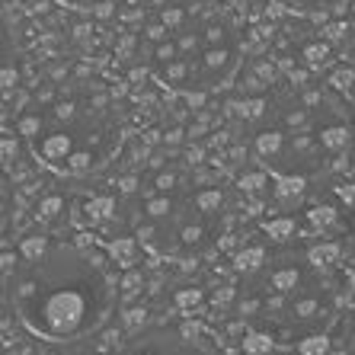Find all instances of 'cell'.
Listing matches in <instances>:
<instances>
[{"label":"cell","instance_id":"cell-1","mask_svg":"<svg viewBox=\"0 0 355 355\" xmlns=\"http://www.w3.org/2000/svg\"><path fill=\"white\" fill-rule=\"evenodd\" d=\"M83 320H87V295L74 285H67V288L61 285L58 291L45 295L29 314V323L49 339L71 336L83 327Z\"/></svg>","mask_w":355,"mask_h":355},{"label":"cell","instance_id":"cell-2","mask_svg":"<svg viewBox=\"0 0 355 355\" xmlns=\"http://www.w3.org/2000/svg\"><path fill=\"white\" fill-rule=\"evenodd\" d=\"M71 154H74V141H71V135L55 132V135H49V138L42 141V157L45 160H67Z\"/></svg>","mask_w":355,"mask_h":355},{"label":"cell","instance_id":"cell-3","mask_svg":"<svg viewBox=\"0 0 355 355\" xmlns=\"http://www.w3.org/2000/svg\"><path fill=\"white\" fill-rule=\"evenodd\" d=\"M304 196V180L301 176H279L275 180V198L279 202H295Z\"/></svg>","mask_w":355,"mask_h":355},{"label":"cell","instance_id":"cell-4","mask_svg":"<svg viewBox=\"0 0 355 355\" xmlns=\"http://www.w3.org/2000/svg\"><path fill=\"white\" fill-rule=\"evenodd\" d=\"M349 141H352V132H349L346 125H330V128L320 132V144L327 150H343Z\"/></svg>","mask_w":355,"mask_h":355},{"label":"cell","instance_id":"cell-5","mask_svg":"<svg viewBox=\"0 0 355 355\" xmlns=\"http://www.w3.org/2000/svg\"><path fill=\"white\" fill-rule=\"evenodd\" d=\"M109 253H112V259L119 266H132L135 253H138V243H135V237H116L109 243Z\"/></svg>","mask_w":355,"mask_h":355},{"label":"cell","instance_id":"cell-6","mask_svg":"<svg viewBox=\"0 0 355 355\" xmlns=\"http://www.w3.org/2000/svg\"><path fill=\"white\" fill-rule=\"evenodd\" d=\"M112 211H116V198H112V196H99V198H93L90 205H87V221H90V224H103L106 218H112Z\"/></svg>","mask_w":355,"mask_h":355},{"label":"cell","instance_id":"cell-7","mask_svg":"<svg viewBox=\"0 0 355 355\" xmlns=\"http://www.w3.org/2000/svg\"><path fill=\"white\" fill-rule=\"evenodd\" d=\"M263 259H266L263 247H247L234 257V266H237V272H257L259 266H263Z\"/></svg>","mask_w":355,"mask_h":355},{"label":"cell","instance_id":"cell-8","mask_svg":"<svg viewBox=\"0 0 355 355\" xmlns=\"http://www.w3.org/2000/svg\"><path fill=\"white\" fill-rule=\"evenodd\" d=\"M288 10H307V13H327V10L339 7L343 0H279Z\"/></svg>","mask_w":355,"mask_h":355},{"label":"cell","instance_id":"cell-9","mask_svg":"<svg viewBox=\"0 0 355 355\" xmlns=\"http://www.w3.org/2000/svg\"><path fill=\"white\" fill-rule=\"evenodd\" d=\"M282 150V132H259L257 135V154L259 157H275Z\"/></svg>","mask_w":355,"mask_h":355},{"label":"cell","instance_id":"cell-10","mask_svg":"<svg viewBox=\"0 0 355 355\" xmlns=\"http://www.w3.org/2000/svg\"><path fill=\"white\" fill-rule=\"evenodd\" d=\"M295 218H272V221H266V234L272 240H288L295 237Z\"/></svg>","mask_w":355,"mask_h":355},{"label":"cell","instance_id":"cell-11","mask_svg":"<svg viewBox=\"0 0 355 355\" xmlns=\"http://www.w3.org/2000/svg\"><path fill=\"white\" fill-rule=\"evenodd\" d=\"M339 259V243H320V247L311 250V263L317 266V269H323V266H333Z\"/></svg>","mask_w":355,"mask_h":355},{"label":"cell","instance_id":"cell-12","mask_svg":"<svg viewBox=\"0 0 355 355\" xmlns=\"http://www.w3.org/2000/svg\"><path fill=\"white\" fill-rule=\"evenodd\" d=\"M297 282H301V272H297V269H279V272L272 275V288L279 291V295H288Z\"/></svg>","mask_w":355,"mask_h":355},{"label":"cell","instance_id":"cell-13","mask_svg":"<svg viewBox=\"0 0 355 355\" xmlns=\"http://www.w3.org/2000/svg\"><path fill=\"white\" fill-rule=\"evenodd\" d=\"M272 349V339L266 336V333H250V336H243V352L247 355H266Z\"/></svg>","mask_w":355,"mask_h":355},{"label":"cell","instance_id":"cell-14","mask_svg":"<svg viewBox=\"0 0 355 355\" xmlns=\"http://www.w3.org/2000/svg\"><path fill=\"white\" fill-rule=\"evenodd\" d=\"M61 208H64V198L61 196H45L39 202V211H35V215H39V221H51V218H58Z\"/></svg>","mask_w":355,"mask_h":355},{"label":"cell","instance_id":"cell-15","mask_svg":"<svg viewBox=\"0 0 355 355\" xmlns=\"http://www.w3.org/2000/svg\"><path fill=\"white\" fill-rule=\"evenodd\" d=\"M19 250H23V257H26V259L39 263V259L45 257V250H49V240H45V237H26V240H23V247H19Z\"/></svg>","mask_w":355,"mask_h":355},{"label":"cell","instance_id":"cell-16","mask_svg":"<svg viewBox=\"0 0 355 355\" xmlns=\"http://www.w3.org/2000/svg\"><path fill=\"white\" fill-rule=\"evenodd\" d=\"M263 186H269V176H266L263 170H253V173L240 176V192H250V196H253V192H259Z\"/></svg>","mask_w":355,"mask_h":355},{"label":"cell","instance_id":"cell-17","mask_svg":"<svg viewBox=\"0 0 355 355\" xmlns=\"http://www.w3.org/2000/svg\"><path fill=\"white\" fill-rule=\"evenodd\" d=\"M221 202L224 198H221V192L218 189H205V192H198L196 196V208L198 211H205V215L208 211H215V208H221Z\"/></svg>","mask_w":355,"mask_h":355},{"label":"cell","instance_id":"cell-18","mask_svg":"<svg viewBox=\"0 0 355 355\" xmlns=\"http://www.w3.org/2000/svg\"><path fill=\"white\" fill-rule=\"evenodd\" d=\"M330 352V339L327 336H307L301 339V355H327Z\"/></svg>","mask_w":355,"mask_h":355},{"label":"cell","instance_id":"cell-19","mask_svg":"<svg viewBox=\"0 0 355 355\" xmlns=\"http://www.w3.org/2000/svg\"><path fill=\"white\" fill-rule=\"evenodd\" d=\"M141 288H144V275H141L138 269H132V272L122 279V295H125V297H135Z\"/></svg>","mask_w":355,"mask_h":355},{"label":"cell","instance_id":"cell-20","mask_svg":"<svg viewBox=\"0 0 355 355\" xmlns=\"http://www.w3.org/2000/svg\"><path fill=\"white\" fill-rule=\"evenodd\" d=\"M263 112H266V99L263 96L243 99V106H240V116H243V119H259Z\"/></svg>","mask_w":355,"mask_h":355},{"label":"cell","instance_id":"cell-21","mask_svg":"<svg viewBox=\"0 0 355 355\" xmlns=\"http://www.w3.org/2000/svg\"><path fill=\"white\" fill-rule=\"evenodd\" d=\"M307 218H311V224H317V227H327V224L336 221V211H333L330 205H317Z\"/></svg>","mask_w":355,"mask_h":355},{"label":"cell","instance_id":"cell-22","mask_svg":"<svg viewBox=\"0 0 355 355\" xmlns=\"http://www.w3.org/2000/svg\"><path fill=\"white\" fill-rule=\"evenodd\" d=\"M330 83L336 87V90H349V87L355 83V71H352V67H339V71H333Z\"/></svg>","mask_w":355,"mask_h":355},{"label":"cell","instance_id":"cell-23","mask_svg":"<svg viewBox=\"0 0 355 355\" xmlns=\"http://www.w3.org/2000/svg\"><path fill=\"white\" fill-rule=\"evenodd\" d=\"M202 304V291L198 288H186L176 295V307H182V311H189V307H198Z\"/></svg>","mask_w":355,"mask_h":355},{"label":"cell","instance_id":"cell-24","mask_svg":"<svg viewBox=\"0 0 355 355\" xmlns=\"http://www.w3.org/2000/svg\"><path fill=\"white\" fill-rule=\"evenodd\" d=\"M90 164H93V157L87 154V150H74V154L67 157V166H71L74 173H87V170H90Z\"/></svg>","mask_w":355,"mask_h":355},{"label":"cell","instance_id":"cell-25","mask_svg":"<svg viewBox=\"0 0 355 355\" xmlns=\"http://www.w3.org/2000/svg\"><path fill=\"white\" fill-rule=\"evenodd\" d=\"M61 3H71V7H80V10H96V13H106L112 7V0H61Z\"/></svg>","mask_w":355,"mask_h":355},{"label":"cell","instance_id":"cell-26","mask_svg":"<svg viewBox=\"0 0 355 355\" xmlns=\"http://www.w3.org/2000/svg\"><path fill=\"white\" fill-rule=\"evenodd\" d=\"M148 215L150 218H164V215H170V198H150L148 202Z\"/></svg>","mask_w":355,"mask_h":355},{"label":"cell","instance_id":"cell-27","mask_svg":"<svg viewBox=\"0 0 355 355\" xmlns=\"http://www.w3.org/2000/svg\"><path fill=\"white\" fill-rule=\"evenodd\" d=\"M39 128H42V119L39 116H26L23 122H19V135H26V138H33Z\"/></svg>","mask_w":355,"mask_h":355},{"label":"cell","instance_id":"cell-28","mask_svg":"<svg viewBox=\"0 0 355 355\" xmlns=\"http://www.w3.org/2000/svg\"><path fill=\"white\" fill-rule=\"evenodd\" d=\"M19 154V144L17 138H10V135H3V164H13Z\"/></svg>","mask_w":355,"mask_h":355},{"label":"cell","instance_id":"cell-29","mask_svg":"<svg viewBox=\"0 0 355 355\" xmlns=\"http://www.w3.org/2000/svg\"><path fill=\"white\" fill-rule=\"evenodd\" d=\"M317 307H320V304H317L314 297H307V301H297V304H295V314L297 317H314Z\"/></svg>","mask_w":355,"mask_h":355},{"label":"cell","instance_id":"cell-30","mask_svg":"<svg viewBox=\"0 0 355 355\" xmlns=\"http://www.w3.org/2000/svg\"><path fill=\"white\" fill-rule=\"evenodd\" d=\"M202 157H205V148H202V144H189V148H186V160H189L192 166L202 164Z\"/></svg>","mask_w":355,"mask_h":355},{"label":"cell","instance_id":"cell-31","mask_svg":"<svg viewBox=\"0 0 355 355\" xmlns=\"http://www.w3.org/2000/svg\"><path fill=\"white\" fill-rule=\"evenodd\" d=\"M55 116H58L61 122H71V119H74V103H58V106H55Z\"/></svg>","mask_w":355,"mask_h":355},{"label":"cell","instance_id":"cell-32","mask_svg":"<svg viewBox=\"0 0 355 355\" xmlns=\"http://www.w3.org/2000/svg\"><path fill=\"white\" fill-rule=\"evenodd\" d=\"M144 320H148V311H138V307L125 314V327H138V323H144Z\"/></svg>","mask_w":355,"mask_h":355},{"label":"cell","instance_id":"cell-33","mask_svg":"<svg viewBox=\"0 0 355 355\" xmlns=\"http://www.w3.org/2000/svg\"><path fill=\"white\" fill-rule=\"evenodd\" d=\"M339 198H343L346 205H355V182H346V186H339Z\"/></svg>","mask_w":355,"mask_h":355},{"label":"cell","instance_id":"cell-34","mask_svg":"<svg viewBox=\"0 0 355 355\" xmlns=\"http://www.w3.org/2000/svg\"><path fill=\"white\" fill-rule=\"evenodd\" d=\"M182 240H186V243H198V240H202V227H186V231H182Z\"/></svg>","mask_w":355,"mask_h":355},{"label":"cell","instance_id":"cell-35","mask_svg":"<svg viewBox=\"0 0 355 355\" xmlns=\"http://www.w3.org/2000/svg\"><path fill=\"white\" fill-rule=\"evenodd\" d=\"M17 80H19L17 71H10V67H3V90L10 93V87H17Z\"/></svg>","mask_w":355,"mask_h":355},{"label":"cell","instance_id":"cell-36","mask_svg":"<svg viewBox=\"0 0 355 355\" xmlns=\"http://www.w3.org/2000/svg\"><path fill=\"white\" fill-rule=\"evenodd\" d=\"M173 182H176L173 173H160L157 176V189H173Z\"/></svg>","mask_w":355,"mask_h":355},{"label":"cell","instance_id":"cell-37","mask_svg":"<svg viewBox=\"0 0 355 355\" xmlns=\"http://www.w3.org/2000/svg\"><path fill=\"white\" fill-rule=\"evenodd\" d=\"M119 189H122V192H135V189H138V180H135V176H125V180L119 182Z\"/></svg>","mask_w":355,"mask_h":355},{"label":"cell","instance_id":"cell-38","mask_svg":"<svg viewBox=\"0 0 355 355\" xmlns=\"http://www.w3.org/2000/svg\"><path fill=\"white\" fill-rule=\"evenodd\" d=\"M17 266V257L10 253V250H3V275H10V269Z\"/></svg>","mask_w":355,"mask_h":355},{"label":"cell","instance_id":"cell-39","mask_svg":"<svg viewBox=\"0 0 355 355\" xmlns=\"http://www.w3.org/2000/svg\"><path fill=\"white\" fill-rule=\"evenodd\" d=\"M231 297H234V291H231V288H221V291L215 295V304H227Z\"/></svg>","mask_w":355,"mask_h":355},{"label":"cell","instance_id":"cell-40","mask_svg":"<svg viewBox=\"0 0 355 355\" xmlns=\"http://www.w3.org/2000/svg\"><path fill=\"white\" fill-rule=\"evenodd\" d=\"M227 157H231L234 164H240V160L247 157V148H231V154H227Z\"/></svg>","mask_w":355,"mask_h":355},{"label":"cell","instance_id":"cell-41","mask_svg":"<svg viewBox=\"0 0 355 355\" xmlns=\"http://www.w3.org/2000/svg\"><path fill=\"white\" fill-rule=\"evenodd\" d=\"M182 141V132L180 128H173V132H166V144H180Z\"/></svg>","mask_w":355,"mask_h":355},{"label":"cell","instance_id":"cell-42","mask_svg":"<svg viewBox=\"0 0 355 355\" xmlns=\"http://www.w3.org/2000/svg\"><path fill=\"white\" fill-rule=\"evenodd\" d=\"M253 311H257V301H243V304H240V314H243V317L253 314Z\"/></svg>","mask_w":355,"mask_h":355},{"label":"cell","instance_id":"cell-43","mask_svg":"<svg viewBox=\"0 0 355 355\" xmlns=\"http://www.w3.org/2000/svg\"><path fill=\"white\" fill-rule=\"evenodd\" d=\"M138 237H141V240H150V237H154V227H150V224H144V227H138Z\"/></svg>","mask_w":355,"mask_h":355},{"label":"cell","instance_id":"cell-44","mask_svg":"<svg viewBox=\"0 0 355 355\" xmlns=\"http://www.w3.org/2000/svg\"><path fill=\"white\" fill-rule=\"evenodd\" d=\"M288 125H304V112H291V116H288Z\"/></svg>","mask_w":355,"mask_h":355},{"label":"cell","instance_id":"cell-45","mask_svg":"<svg viewBox=\"0 0 355 355\" xmlns=\"http://www.w3.org/2000/svg\"><path fill=\"white\" fill-rule=\"evenodd\" d=\"M198 333V323H186V327H182V336H196Z\"/></svg>","mask_w":355,"mask_h":355},{"label":"cell","instance_id":"cell-46","mask_svg":"<svg viewBox=\"0 0 355 355\" xmlns=\"http://www.w3.org/2000/svg\"><path fill=\"white\" fill-rule=\"evenodd\" d=\"M307 106H314V103H320V93H307Z\"/></svg>","mask_w":355,"mask_h":355},{"label":"cell","instance_id":"cell-47","mask_svg":"<svg viewBox=\"0 0 355 355\" xmlns=\"http://www.w3.org/2000/svg\"><path fill=\"white\" fill-rule=\"evenodd\" d=\"M224 141H227V135H215V138H211V144H215V148H221Z\"/></svg>","mask_w":355,"mask_h":355},{"label":"cell","instance_id":"cell-48","mask_svg":"<svg viewBox=\"0 0 355 355\" xmlns=\"http://www.w3.org/2000/svg\"><path fill=\"white\" fill-rule=\"evenodd\" d=\"M349 288H355V269L349 272Z\"/></svg>","mask_w":355,"mask_h":355}]
</instances>
